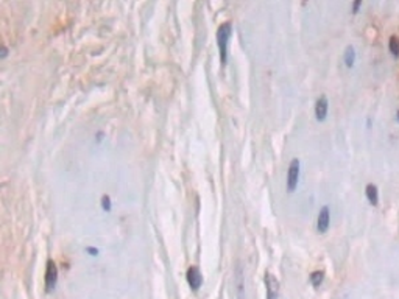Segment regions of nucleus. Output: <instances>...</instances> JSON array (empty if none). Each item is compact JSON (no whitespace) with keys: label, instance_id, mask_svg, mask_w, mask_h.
<instances>
[{"label":"nucleus","instance_id":"1","mask_svg":"<svg viewBox=\"0 0 399 299\" xmlns=\"http://www.w3.org/2000/svg\"><path fill=\"white\" fill-rule=\"evenodd\" d=\"M231 31H232L231 22L221 24L218 31H217V44H218V49H220V59H221L223 66H225L226 61H228V42L231 38Z\"/></svg>","mask_w":399,"mask_h":299},{"label":"nucleus","instance_id":"2","mask_svg":"<svg viewBox=\"0 0 399 299\" xmlns=\"http://www.w3.org/2000/svg\"><path fill=\"white\" fill-rule=\"evenodd\" d=\"M58 282V268L53 260H49L47 263V270H45V288L47 291H53Z\"/></svg>","mask_w":399,"mask_h":299},{"label":"nucleus","instance_id":"3","mask_svg":"<svg viewBox=\"0 0 399 299\" xmlns=\"http://www.w3.org/2000/svg\"><path fill=\"white\" fill-rule=\"evenodd\" d=\"M298 179H299V161L292 159L289 173H287V188H289V192H293L296 188Z\"/></svg>","mask_w":399,"mask_h":299},{"label":"nucleus","instance_id":"4","mask_svg":"<svg viewBox=\"0 0 399 299\" xmlns=\"http://www.w3.org/2000/svg\"><path fill=\"white\" fill-rule=\"evenodd\" d=\"M186 279H187L189 287L192 288L194 291H197L201 287V284H203L201 273H200V270L197 268V266H190V268L187 270V273H186Z\"/></svg>","mask_w":399,"mask_h":299},{"label":"nucleus","instance_id":"5","mask_svg":"<svg viewBox=\"0 0 399 299\" xmlns=\"http://www.w3.org/2000/svg\"><path fill=\"white\" fill-rule=\"evenodd\" d=\"M331 225V211L328 206H323L320 209V214H318V220H316V229L320 234H325L329 229Z\"/></svg>","mask_w":399,"mask_h":299},{"label":"nucleus","instance_id":"6","mask_svg":"<svg viewBox=\"0 0 399 299\" xmlns=\"http://www.w3.org/2000/svg\"><path fill=\"white\" fill-rule=\"evenodd\" d=\"M328 108H329V103H328V97L326 95H322L320 98L316 100V105H315V117L318 122H323L328 116Z\"/></svg>","mask_w":399,"mask_h":299},{"label":"nucleus","instance_id":"7","mask_svg":"<svg viewBox=\"0 0 399 299\" xmlns=\"http://www.w3.org/2000/svg\"><path fill=\"white\" fill-rule=\"evenodd\" d=\"M265 284H267V299H276L278 296V280L270 273L265 274Z\"/></svg>","mask_w":399,"mask_h":299},{"label":"nucleus","instance_id":"8","mask_svg":"<svg viewBox=\"0 0 399 299\" xmlns=\"http://www.w3.org/2000/svg\"><path fill=\"white\" fill-rule=\"evenodd\" d=\"M365 195L366 198H368V201L373 204V206H377V203H379V190H377V187L374 184H368L365 187Z\"/></svg>","mask_w":399,"mask_h":299},{"label":"nucleus","instance_id":"9","mask_svg":"<svg viewBox=\"0 0 399 299\" xmlns=\"http://www.w3.org/2000/svg\"><path fill=\"white\" fill-rule=\"evenodd\" d=\"M343 61H345L346 67H353V66H354V62H356V50H354V47H351V45H349L348 49L345 50Z\"/></svg>","mask_w":399,"mask_h":299},{"label":"nucleus","instance_id":"10","mask_svg":"<svg viewBox=\"0 0 399 299\" xmlns=\"http://www.w3.org/2000/svg\"><path fill=\"white\" fill-rule=\"evenodd\" d=\"M388 49L393 58H399V38L396 35L390 36L388 39Z\"/></svg>","mask_w":399,"mask_h":299},{"label":"nucleus","instance_id":"11","mask_svg":"<svg viewBox=\"0 0 399 299\" xmlns=\"http://www.w3.org/2000/svg\"><path fill=\"white\" fill-rule=\"evenodd\" d=\"M325 279V273L323 271H313L310 274V282H312V285L313 287H320L322 285V282Z\"/></svg>","mask_w":399,"mask_h":299},{"label":"nucleus","instance_id":"12","mask_svg":"<svg viewBox=\"0 0 399 299\" xmlns=\"http://www.w3.org/2000/svg\"><path fill=\"white\" fill-rule=\"evenodd\" d=\"M237 296L238 299H244V274H242V270L238 268V273H237Z\"/></svg>","mask_w":399,"mask_h":299},{"label":"nucleus","instance_id":"13","mask_svg":"<svg viewBox=\"0 0 399 299\" xmlns=\"http://www.w3.org/2000/svg\"><path fill=\"white\" fill-rule=\"evenodd\" d=\"M102 204H103V209H105L106 212L111 209V201H109V196H108V195H105V196L102 198Z\"/></svg>","mask_w":399,"mask_h":299},{"label":"nucleus","instance_id":"14","mask_svg":"<svg viewBox=\"0 0 399 299\" xmlns=\"http://www.w3.org/2000/svg\"><path fill=\"white\" fill-rule=\"evenodd\" d=\"M360 7H362V2H360V0H357V2H354V4H353V13L356 14V13L359 11V8H360Z\"/></svg>","mask_w":399,"mask_h":299},{"label":"nucleus","instance_id":"15","mask_svg":"<svg viewBox=\"0 0 399 299\" xmlns=\"http://www.w3.org/2000/svg\"><path fill=\"white\" fill-rule=\"evenodd\" d=\"M88 253H91V254H97V251H95V248H88Z\"/></svg>","mask_w":399,"mask_h":299},{"label":"nucleus","instance_id":"16","mask_svg":"<svg viewBox=\"0 0 399 299\" xmlns=\"http://www.w3.org/2000/svg\"><path fill=\"white\" fill-rule=\"evenodd\" d=\"M7 56V47H4L2 49V58H5Z\"/></svg>","mask_w":399,"mask_h":299},{"label":"nucleus","instance_id":"17","mask_svg":"<svg viewBox=\"0 0 399 299\" xmlns=\"http://www.w3.org/2000/svg\"><path fill=\"white\" fill-rule=\"evenodd\" d=\"M396 120H397V122H399V111H397V113H396Z\"/></svg>","mask_w":399,"mask_h":299}]
</instances>
